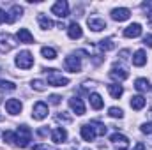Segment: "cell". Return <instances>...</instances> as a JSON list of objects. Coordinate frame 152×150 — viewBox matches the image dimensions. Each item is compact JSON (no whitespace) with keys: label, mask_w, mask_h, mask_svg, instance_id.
I'll return each mask as SVG.
<instances>
[{"label":"cell","mask_w":152,"mask_h":150,"mask_svg":"<svg viewBox=\"0 0 152 150\" xmlns=\"http://www.w3.org/2000/svg\"><path fill=\"white\" fill-rule=\"evenodd\" d=\"M88 101H90V106H92L94 110H101V108L104 106V101H103V97H101L99 94H96V92H92V94L88 95Z\"/></svg>","instance_id":"obj_20"},{"label":"cell","mask_w":152,"mask_h":150,"mask_svg":"<svg viewBox=\"0 0 152 150\" xmlns=\"http://www.w3.org/2000/svg\"><path fill=\"white\" fill-rule=\"evenodd\" d=\"M69 106H71V110H73L78 117L85 115V104H83V101H81L80 97H71V99H69Z\"/></svg>","instance_id":"obj_13"},{"label":"cell","mask_w":152,"mask_h":150,"mask_svg":"<svg viewBox=\"0 0 152 150\" xmlns=\"http://www.w3.org/2000/svg\"><path fill=\"white\" fill-rule=\"evenodd\" d=\"M97 46H99V50H103V51H110V50L115 48V42H113V39H103V41L97 42Z\"/></svg>","instance_id":"obj_28"},{"label":"cell","mask_w":152,"mask_h":150,"mask_svg":"<svg viewBox=\"0 0 152 150\" xmlns=\"http://www.w3.org/2000/svg\"><path fill=\"white\" fill-rule=\"evenodd\" d=\"M134 88L138 90V92H147V90H151V83H149V79L147 78H138L136 81H134Z\"/></svg>","instance_id":"obj_24"},{"label":"cell","mask_w":152,"mask_h":150,"mask_svg":"<svg viewBox=\"0 0 152 150\" xmlns=\"http://www.w3.org/2000/svg\"><path fill=\"white\" fill-rule=\"evenodd\" d=\"M140 36H142V25L140 23H133V25L124 28V37L134 39V37H140Z\"/></svg>","instance_id":"obj_11"},{"label":"cell","mask_w":152,"mask_h":150,"mask_svg":"<svg viewBox=\"0 0 152 150\" xmlns=\"http://www.w3.org/2000/svg\"><path fill=\"white\" fill-rule=\"evenodd\" d=\"M67 36L71 39H80L83 36V30H81V27H80L78 23H71V25L67 27Z\"/></svg>","instance_id":"obj_21"},{"label":"cell","mask_w":152,"mask_h":150,"mask_svg":"<svg viewBox=\"0 0 152 150\" xmlns=\"http://www.w3.org/2000/svg\"><path fill=\"white\" fill-rule=\"evenodd\" d=\"M143 44H145V46H149V48H152V34H149V36H145V37H143Z\"/></svg>","instance_id":"obj_37"},{"label":"cell","mask_w":152,"mask_h":150,"mask_svg":"<svg viewBox=\"0 0 152 150\" xmlns=\"http://www.w3.org/2000/svg\"><path fill=\"white\" fill-rule=\"evenodd\" d=\"M16 88V85L12 83V81H0V90H14Z\"/></svg>","instance_id":"obj_33"},{"label":"cell","mask_w":152,"mask_h":150,"mask_svg":"<svg viewBox=\"0 0 152 150\" xmlns=\"http://www.w3.org/2000/svg\"><path fill=\"white\" fill-rule=\"evenodd\" d=\"M46 117H48V104L42 103V101L36 103L34 108H32V118L34 120H44Z\"/></svg>","instance_id":"obj_6"},{"label":"cell","mask_w":152,"mask_h":150,"mask_svg":"<svg viewBox=\"0 0 152 150\" xmlns=\"http://www.w3.org/2000/svg\"><path fill=\"white\" fill-rule=\"evenodd\" d=\"M145 64H147V53H145L143 50L134 51V55H133V66H136V67H143Z\"/></svg>","instance_id":"obj_18"},{"label":"cell","mask_w":152,"mask_h":150,"mask_svg":"<svg viewBox=\"0 0 152 150\" xmlns=\"http://www.w3.org/2000/svg\"><path fill=\"white\" fill-rule=\"evenodd\" d=\"M5 20H7V12H4V11L0 9V25H2V23H4Z\"/></svg>","instance_id":"obj_39"},{"label":"cell","mask_w":152,"mask_h":150,"mask_svg":"<svg viewBox=\"0 0 152 150\" xmlns=\"http://www.w3.org/2000/svg\"><path fill=\"white\" fill-rule=\"evenodd\" d=\"M37 21H39V27H41L42 30H50V28H53V21H51L46 14H39Z\"/></svg>","instance_id":"obj_26"},{"label":"cell","mask_w":152,"mask_h":150,"mask_svg":"<svg viewBox=\"0 0 152 150\" xmlns=\"http://www.w3.org/2000/svg\"><path fill=\"white\" fill-rule=\"evenodd\" d=\"M16 140H18V147H20V149L28 147V143L32 141V131H30V127L25 125V124L20 125L18 131H16Z\"/></svg>","instance_id":"obj_2"},{"label":"cell","mask_w":152,"mask_h":150,"mask_svg":"<svg viewBox=\"0 0 152 150\" xmlns=\"http://www.w3.org/2000/svg\"><path fill=\"white\" fill-rule=\"evenodd\" d=\"M140 131L143 133V134H152V124L149 122H145V124H142V127H140Z\"/></svg>","instance_id":"obj_35"},{"label":"cell","mask_w":152,"mask_h":150,"mask_svg":"<svg viewBox=\"0 0 152 150\" xmlns=\"http://www.w3.org/2000/svg\"><path fill=\"white\" fill-rule=\"evenodd\" d=\"M60 99H62V97H60V95H57V94L50 95V103H51V104H58V103H60Z\"/></svg>","instance_id":"obj_36"},{"label":"cell","mask_w":152,"mask_h":150,"mask_svg":"<svg viewBox=\"0 0 152 150\" xmlns=\"http://www.w3.org/2000/svg\"><path fill=\"white\" fill-rule=\"evenodd\" d=\"M90 124V127L94 129V133H96V136H104L106 134V125L104 124H101V122H97V120H92V122H88Z\"/></svg>","instance_id":"obj_23"},{"label":"cell","mask_w":152,"mask_h":150,"mask_svg":"<svg viewBox=\"0 0 152 150\" xmlns=\"http://www.w3.org/2000/svg\"><path fill=\"white\" fill-rule=\"evenodd\" d=\"M37 134H39V136H46V134H48V129H39Z\"/></svg>","instance_id":"obj_42"},{"label":"cell","mask_w":152,"mask_h":150,"mask_svg":"<svg viewBox=\"0 0 152 150\" xmlns=\"http://www.w3.org/2000/svg\"><path fill=\"white\" fill-rule=\"evenodd\" d=\"M16 66L20 67V69H30L32 66H34V57H32V53L30 51H20L18 53V57H16Z\"/></svg>","instance_id":"obj_3"},{"label":"cell","mask_w":152,"mask_h":150,"mask_svg":"<svg viewBox=\"0 0 152 150\" xmlns=\"http://www.w3.org/2000/svg\"><path fill=\"white\" fill-rule=\"evenodd\" d=\"M21 14H23V7L21 5H12L11 7V11L7 12V23H14V21H18V18H21Z\"/></svg>","instance_id":"obj_15"},{"label":"cell","mask_w":152,"mask_h":150,"mask_svg":"<svg viewBox=\"0 0 152 150\" xmlns=\"http://www.w3.org/2000/svg\"><path fill=\"white\" fill-rule=\"evenodd\" d=\"M16 37H18V41H20V42H25V44H34V36L30 34V30H28V28H20Z\"/></svg>","instance_id":"obj_19"},{"label":"cell","mask_w":152,"mask_h":150,"mask_svg":"<svg viewBox=\"0 0 152 150\" xmlns=\"http://www.w3.org/2000/svg\"><path fill=\"white\" fill-rule=\"evenodd\" d=\"M110 141L117 147V150H127L129 149V140H127V136H124V134H120V133H113V134L110 136Z\"/></svg>","instance_id":"obj_7"},{"label":"cell","mask_w":152,"mask_h":150,"mask_svg":"<svg viewBox=\"0 0 152 150\" xmlns=\"http://www.w3.org/2000/svg\"><path fill=\"white\" fill-rule=\"evenodd\" d=\"M129 16H131V11L126 7H117L112 11V18L115 21H126V20H129Z\"/></svg>","instance_id":"obj_12"},{"label":"cell","mask_w":152,"mask_h":150,"mask_svg":"<svg viewBox=\"0 0 152 150\" xmlns=\"http://www.w3.org/2000/svg\"><path fill=\"white\" fill-rule=\"evenodd\" d=\"M51 140L55 141V143H64L66 140H67V131L64 129V127H57V129H53L51 131Z\"/></svg>","instance_id":"obj_16"},{"label":"cell","mask_w":152,"mask_h":150,"mask_svg":"<svg viewBox=\"0 0 152 150\" xmlns=\"http://www.w3.org/2000/svg\"><path fill=\"white\" fill-rule=\"evenodd\" d=\"M80 134H81V138H83L85 141H94V138H96V133H94V129L90 127V124H83V125L80 127Z\"/></svg>","instance_id":"obj_17"},{"label":"cell","mask_w":152,"mask_h":150,"mask_svg":"<svg viewBox=\"0 0 152 150\" xmlns=\"http://www.w3.org/2000/svg\"><path fill=\"white\" fill-rule=\"evenodd\" d=\"M85 150H88V149H85Z\"/></svg>","instance_id":"obj_44"},{"label":"cell","mask_w":152,"mask_h":150,"mask_svg":"<svg viewBox=\"0 0 152 150\" xmlns=\"http://www.w3.org/2000/svg\"><path fill=\"white\" fill-rule=\"evenodd\" d=\"M149 115H151V118H152V108H151V111H149Z\"/></svg>","instance_id":"obj_43"},{"label":"cell","mask_w":152,"mask_h":150,"mask_svg":"<svg viewBox=\"0 0 152 150\" xmlns=\"http://www.w3.org/2000/svg\"><path fill=\"white\" fill-rule=\"evenodd\" d=\"M64 66H66V69H67L69 73H80V71H81V60H80V57H76V55L66 57Z\"/></svg>","instance_id":"obj_5"},{"label":"cell","mask_w":152,"mask_h":150,"mask_svg":"<svg viewBox=\"0 0 152 150\" xmlns=\"http://www.w3.org/2000/svg\"><path fill=\"white\" fill-rule=\"evenodd\" d=\"M142 9H145L147 11V18H149V23L152 25V2H145V4H142Z\"/></svg>","instance_id":"obj_32"},{"label":"cell","mask_w":152,"mask_h":150,"mask_svg":"<svg viewBox=\"0 0 152 150\" xmlns=\"http://www.w3.org/2000/svg\"><path fill=\"white\" fill-rule=\"evenodd\" d=\"M44 71L48 74L46 85H50V87H66V85H69V78L62 76L57 69H44Z\"/></svg>","instance_id":"obj_1"},{"label":"cell","mask_w":152,"mask_h":150,"mask_svg":"<svg viewBox=\"0 0 152 150\" xmlns=\"http://www.w3.org/2000/svg\"><path fill=\"white\" fill-rule=\"evenodd\" d=\"M133 150H147V149H145V145H143V143H136V147H134Z\"/></svg>","instance_id":"obj_41"},{"label":"cell","mask_w":152,"mask_h":150,"mask_svg":"<svg viewBox=\"0 0 152 150\" xmlns=\"http://www.w3.org/2000/svg\"><path fill=\"white\" fill-rule=\"evenodd\" d=\"M127 55H129V51H127V50L120 51V58H122V60H126V58H127Z\"/></svg>","instance_id":"obj_40"},{"label":"cell","mask_w":152,"mask_h":150,"mask_svg":"<svg viewBox=\"0 0 152 150\" xmlns=\"http://www.w3.org/2000/svg\"><path fill=\"white\" fill-rule=\"evenodd\" d=\"M21 103L18 101V99H7L5 101V110L9 115H18V113L21 111Z\"/></svg>","instance_id":"obj_14"},{"label":"cell","mask_w":152,"mask_h":150,"mask_svg":"<svg viewBox=\"0 0 152 150\" xmlns=\"http://www.w3.org/2000/svg\"><path fill=\"white\" fill-rule=\"evenodd\" d=\"M145 103H147V101H145V97H143V95H133L129 104H131V108H133V110L140 111V110L145 106Z\"/></svg>","instance_id":"obj_22"},{"label":"cell","mask_w":152,"mask_h":150,"mask_svg":"<svg viewBox=\"0 0 152 150\" xmlns=\"http://www.w3.org/2000/svg\"><path fill=\"white\" fill-rule=\"evenodd\" d=\"M4 140L9 143V145H14V147H18V140H16V133H12V131H4Z\"/></svg>","instance_id":"obj_29"},{"label":"cell","mask_w":152,"mask_h":150,"mask_svg":"<svg viewBox=\"0 0 152 150\" xmlns=\"http://www.w3.org/2000/svg\"><path fill=\"white\" fill-rule=\"evenodd\" d=\"M51 12H53V14H57L58 18H66V16L69 14V4H67L66 0H58L57 4H53Z\"/></svg>","instance_id":"obj_8"},{"label":"cell","mask_w":152,"mask_h":150,"mask_svg":"<svg viewBox=\"0 0 152 150\" xmlns=\"http://www.w3.org/2000/svg\"><path fill=\"white\" fill-rule=\"evenodd\" d=\"M32 88L37 90V92H44L46 90V83L41 81V79H32Z\"/></svg>","instance_id":"obj_31"},{"label":"cell","mask_w":152,"mask_h":150,"mask_svg":"<svg viewBox=\"0 0 152 150\" xmlns=\"http://www.w3.org/2000/svg\"><path fill=\"white\" fill-rule=\"evenodd\" d=\"M57 120H58V122H66V124H69V122L73 120V117H69V115H66V111H62V113L57 115Z\"/></svg>","instance_id":"obj_34"},{"label":"cell","mask_w":152,"mask_h":150,"mask_svg":"<svg viewBox=\"0 0 152 150\" xmlns=\"http://www.w3.org/2000/svg\"><path fill=\"white\" fill-rule=\"evenodd\" d=\"M32 150H53L51 147H48V145H44V143H41V145H36Z\"/></svg>","instance_id":"obj_38"},{"label":"cell","mask_w":152,"mask_h":150,"mask_svg":"<svg viewBox=\"0 0 152 150\" xmlns=\"http://www.w3.org/2000/svg\"><path fill=\"white\" fill-rule=\"evenodd\" d=\"M108 115H110L112 118H122V117H124V111H122L120 108H117V106H112V108L108 110Z\"/></svg>","instance_id":"obj_30"},{"label":"cell","mask_w":152,"mask_h":150,"mask_svg":"<svg viewBox=\"0 0 152 150\" xmlns=\"http://www.w3.org/2000/svg\"><path fill=\"white\" fill-rule=\"evenodd\" d=\"M108 92H110V95H112L113 99H118V97L124 94V88H122V85H118V83H110V85H108Z\"/></svg>","instance_id":"obj_25"},{"label":"cell","mask_w":152,"mask_h":150,"mask_svg":"<svg viewBox=\"0 0 152 150\" xmlns=\"http://www.w3.org/2000/svg\"><path fill=\"white\" fill-rule=\"evenodd\" d=\"M87 25H88V28L94 30V32H101V30L106 28V21H104L103 18H88V20H87Z\"/></svg>","instance_id":"obj_10"},{"label":"cell","mask_w":152,"mask_h":150,"mask_svg":"<svg viewBox=\"0 0 152 150\" xmlns=\"http://www.w3.org/2000/svg\"><path fill=\"white\" fill-rule=\"evenodd\" d=\"M127 76H129V73H127L122 66H117V64H115L113 67L110 69V78L115 79V81H124Z\"/></svg>","instance_id":"obj_9"},{"label":"cell","mask_w":152,"mask_h":150,"mask_svg":"<svg viewBox=\"0 0 152 150\" xmlns=\"http://www.w3.org/2000/svg\"><path fill=\"white\" fill-rule=\"evenodd\" d=\"M16 46V39L11 34H4L0 32V53H7Z\"/></svg>","instance_id":"obj_4"},{"label":"cell","mask_w":152,"mask_h":150,"mask_svg":"<svg viewBox=\"0 0 152 150\" xmlns=\"http://www.w3.org/2000/svg\"><path fill=\"white\" fill-rule=\"evenodd\" d=\"M41 53H42V57L48 58V60H55V58H57V51H55L53 48H50V46H42V48H41Z\"/></svg>","instance_id":"obj_27"}]
</instances>
